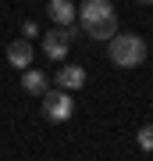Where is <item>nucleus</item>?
I'll return each instance as SVG.
<instances>
[{
  "instance_id": "nucleus-1",
  "label": "nucleus",
  "mask_w": 153,
  "mask_h": 161,
  "mask_svg": "<svg viewBox=\"0 0 153 161\" xmlns=\"http://www.w3.org/2000/svg\"><path fill=\"white\" fill-rule=\"evenodd\" d=\"M107 54H110V61L118 64V68H139V64L146 61L150 47L135 32H118L114 40H107Z\"/></svg>"
},
{
  "instance_id": "nucleus-2",
  "label": "nucleus",
  "mask_w": 153,
  "mask_h": 161,
  "mask_svg": "<svg viewBox=\"0 0 153 161\" xmlns=\"http://www.w3.org/2000/svg\"><path fill=\"white\" fill-rule=\"evenodd\" d=\"M43 115L50 122H68L75 115V100L68 90H46L43 93Z\"/></svg>"
},
{
  "instance_id": "nucleus-3",
  "label": "nucleus",
  "mask_w": 153,
  "mask_h": 161,
  "mask_svg": "<svg viewBox=\"0 0 153 161\" xmlns=\"http://www.w3.org/2000/svg\"><path fill=\"white\" fill-rule=\"evenodd\" d=\"M68 47H71V40L64 36V29H50L43 36V54L50 61H64V58H68Z\"/></svg>"
},
{
  "instance_id": "nucleus-4",
  "label": "nucleus",
  "mask_w": 153,
  "mask_h": 161,
  "mask_svg": "<svg viewBox=\"0 0 153 161\" xmlns=\"http://www.w3.org/2000/svg\"><path fill=\"white\" fill-rule=\"evenodd\" d=\"M79 14H82V25H93V22L110 18V14H114V4H110V0H82Z\"/></svg>"
},
{
  "instance_id": "nucleus-5",
  "label": "nucleus",
  "mask_w": 153,
  "mask_h": 161,
  "mask_svg": "<svg viewBox=\"0 0 153 161\" xmlns=\"http://www.w3.org/2000/svg\"><path fill=\"white\" fill-rule=\"evenodd\" d=\"M57 86H61V90H82L85 86V68H82V64H61V72H57Z\"/></svg>"
},
{
  "instance_id": "nucleus-6",
  "label": "nucleus",
  "mask_w": 153,
  "mask_h": 161,
  "mask_svg": "<svg viewBox=\"0 0 153 161\" xmlns=\"http://www.w3.org/2000/svg\"><path fill=\"white\" fill-rule=\"evenodd\" d=\"M46 14H50V22L54 25H71L75 22V14H79V7L71 4V0H50V4H46Z\"/></svg>"
},
{
  "instance_id": "nucleus-7",
  "label": "nucleus",
  "mask_w": 153,
  "mask_h": 161,
  "mask_svg": "<svg viewBox=\"0 0 153 161\" xmlns=\"http://www.w3.org/2000/svg\"><path fill=\"white\" fill-rule=\"evenodd\" d=\"M7 61H11V68H32V43L28 40H14L7 47Z\"/></svg>"
},
{
  "instance_id": "nucleus-8",
  "label": "nucleus",
  "mask_w": 153,
  "mask_h": 161,
  "mask_svg": "<svg viewBox=\"0 0 153 161\" xmlns=\"http://www.w3.org/2000/svg\"><path fill=\"white\" fill-rule=\"evenodd\" d=\"M46 82H50V79H46L43 72H36V68H25V75H22V90L32 93V97H43V93H46Z\"/></svg>"
},
{
  "instance_id": "nucleus-9",
  "label": "nucleus",
  "mask_w": 153,
  "mask_h": 161,
  "mask_svg": "<svg viewBox=\"0 0 153 161\" xmlns=\"http://www.w3.org/2000/svg\"><path fill=\"white\" fill-rule=\"evenodd\" d=\"M85 32H89L93 40H114V36H118V14L103 18V22H93V25H85Z\"/></svg>"
},
{
  "instance_id": "nucleus-10",
  "label": "nucleus",
  "mask_w": 153,
  "mask_h": 161,
  "mask_svg": "<svg viewBox=\"0 0 153 161\" xmlns=\"http://www.w3.org/2000/svg\"><path fill=\"white\" fill-rule=\"evenodd\" d=\"M135 140H139L142 150H153V122H150V125H142V129L135 132Z\"/></svg>"
},
{
  "instance_id": "nucleus-11",
  "label": "nucleus",
  "mask_w": 153,
  "mask_h": 161,
  "mask_svg": "<svg viewBox=\"0 0 153 161\" xmlns=\"http://www.w3.org/2000/svg\"><path fill=\"white\" fill-rule=\"evenodd\" d=\"M22 32H25V40H32L36 36V22H22Z\"/></svg>"
},
{
  "instance_id": "nucleus-12",
  "label": "nucleus",
  "mask_w": 153,
  "mask_h": 161,
  "mask_svg": "<svg viewBox=\"0 0 153 161\" xmlns=\"http://www.w3.org/2000/svg\"><path fill=\"white\" fill-rule=\"evenodd\" d=\"M64 36H68V40H75V36H79V25H75V22H71V25H64Z\"/></svg>"
},
{
  "instance_id": "nucleus-13",
  "label": "nucleus",
  "mask_w": 153,
  "mask_h": 161,
  "mask_svg": "<svg viewBox=\"0 0 153 161\" xmlns=\"http://www.w3.org/2000/svg\"><path fill=\"white\" fill-rule=\"evenodd\" d=\"M135 4H153V0H135Z\"/></svg>"
}]
</instances>
